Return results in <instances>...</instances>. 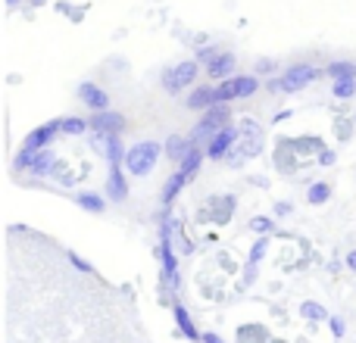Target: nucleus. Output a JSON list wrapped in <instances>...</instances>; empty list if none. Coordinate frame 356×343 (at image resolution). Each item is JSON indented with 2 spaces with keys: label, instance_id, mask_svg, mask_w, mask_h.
<instances>
[{
  "label": "nucleus",
  "instance_id": "412c9836",
  "mask_svg": "<svg viewBox=\"0 0 356 343\" xmlns=\"http://www.w3.org/2000/svg\"><path fill=\"white\" fill-rule=\"evenodd\" d=\"M338 137H341V141H350V137H353V122H350V119H341V122H338Z\"/></svg>",
  "mask_w": 356,
  "mask_h": 343
},
{
  "label": "nucleus",
  "instance_id": "f3484780",
  "mask_svg": "<svg viewBox=\"0 0 356 343\" xmlns=\"http://www.w3.org/2000/svg\"><path fill=\"white\" fill-rule=\"evenodd\" d=\"M328 196H332V187H328L325 181H316V184H309V190H307V200L313 203V206H319V203H325Z\"/></svg>",
  "mask_w": 356,
  "mask_h": 343
},
{
  "label": "nucleus",
  "instance_id": "7ed1b4c3",
  "mask_svg": "<svg viewBox=\"0 0 356 343\" xmlns=\"http://www.w3.org/2000/svg\"><path fill=\"white\" fill-rule=\"evenodd\" d=\"M319 69L316 66H307V62H300V66H291V69H284L278 78H272L269 81V91H278V94H297L300 87H307V85H313L316 78H319Z\"/></svg>",
  "mask_w": 356,
  "mask_h": 343
},
{
  "label": "nucleus",
  "instance_id": "b1692460",
  "mask_svg": "<svg viewBox=\"0 0 356 343\" xmlns=\"http://www.w3.org/2000/svg\"><path fill=\"white\" fill-rule=\"evenodd\" d=\"M350 265H353V269H356V253H353V256H350Z\"/></svg>",
  "mask_w": 356,
  "mask_h": 343
},
{
  "label": "nucleus",
  "instance_id": "1a4fd4ad",
  "mask_svg": "<svg viewBox=\"0 0 356 343\" xmlns=\"http://www.w3.org/2000/svg\"><path fill=\"white\" fill-rule=\"evenodd\" d=\"M234 53H225V50H222V53H216L213 60L207 62V78H213V81H225V78H232L234 75Z\"/></svg>",
  "mask_w": 356,
  "mask_h": 343
},
{
  "label": "nucleus",
  "instance_id": "f8f14e48",
  "mask_svg": "<svg viewBox=\"0 0 356 343\" xmlns=\"http://www.w3.org/2000/svg\"><path fill=\"white\" fill-rule=\"evenodd\" d=\"M106 190H110V196H113V200H116V203L129 196V181H125L122 166H119V162H113L110 178H106Z\"/></svg>",
  "mask_w": 356,
  "mask_h": 343
},
{
  "label": "nucleus",
  "instance_id": "0eeeda50",
  "mask_svg": "<svg viewBox=\"0 0 356 343\" xmlns=\"http://www.w3.org/2000/svg\"><path fill=\"white\" fill-rule=\"evenodd\" d=\"M63 131V119H54V122H47V125H41V128H35L29 137H25V144H22V150H47L50 147V141H54L56 135Z\"/></svg>",
  "mask_w": 356,
  "mask_h": 343
},
{
  "label": "nucleus",
  "instance_id": "5701e85b",
  "mask_svg": "<svg viewBox=\"0 0 356 343\" xmlns=\"http://www.w3.org/2000/svg\"><path fill=\"white\" fill-rule=\"evenodd\" d=\"M319 162H322V166H332V162H334V153L322 147V150H319Z\"/></svg>",
  "mask_w": 356,
  "mask_h": 343
},
{
  "label": "nucleus",
  "instance_id": "39448f33",
  "mask_svg": "<svg viewBox=\"0 0 356 343\" xmlns=\"http://www.w3.org/2000/svg\"><path fill=\"white\" fill-rule=\"evenodd\" d=\"M197 78H200V62L184 60V62H178L175 69H166V72H163V87H166L169 94H178L181 87L194 85Z\"/></svg>",
  "mask_w": 356,
  "mask_h": 343
},
{
  "label": "nucleus",
  "instance_id": "4468645a",
  "mask_svg": "<svg viewBox=\"0 0 356 343\" xmlns=\"http://www.w3.org/2000/svg\"><path fill=\"white\" fill-rule=\"evenodd\" d=\"M297 156L300 153H291V147H284L282 144V150L272 153V162H275V169L282 172V175H291V172H297Z\"/></svg>",
  "mask_w": 356,
  "mask_h": 343
},
{
  "label": "nucleus",
  "instance_id": "aec40b11",
  "mask_svg": "<svg viewBox=\"0 0 356 343\" xmlns=\"http://www.w3.org/2000/svg\"><path fill=\"white\" fill-rule=\"evenodd\" d=\"M85 128H91V122L85 119H63V135H85Z\"/></svg>",
  "mask_w": 356,
  "mask_h": 343
},
{
  "label": "nucleus",
  "instance_id": "a211bd4d",
  "mask_svg": "<svg viewBox=\"0 0 356 343\" xmlns=\"http://www.w3.org/2000/svg\"><path fill=\"white\" fill-rule=\"evenodd\" d=\"M334 97L338 100H350V97H356V78H338L334 81Z\"/></svg>",
  "mask_w": 356,
  "mask_h": 343
},
{
  "label": "nucleus",
  "instance_id": "f03ea898",
  "mask_svg": "<svg viewBox=\"0 0 356 343\" xmlns=\"http://www.w3.org/2000/svg\"><path fill=\"white\" fill-rule=\"evenodd\" d=\"M228 119H232V110H228V103H216V106H209V110H203L200 112V122L194 125V135H191V141H194L197 147H200V144L207 147V144L213 141V137L228 125Z\"/></svg>",
  "mask_w": 356,
  "mask_h": 343
},
{
  "label": "nucleus",
  "instance_id": "9d476101",
  "mask_svg": "<svg viewBox=\"0 0 356 343\" xmlns=\"http://www.w3.org/2000/svg\"><path fill=\"white\" fill-rule=\"evenodd\" d=\"M91 128L97 131V135H119V131H125V116L110 112V110H100L97 116L91 119Z\"/></svg>",
  "mask_w": 356,
  "mask_h": 343
},
{
  "label": "nucleus",
  "instance_id": "f257e3e1",
  "mask_svg": "<svg viewBox=\"0 0 356 343\" xmlns=\"http://www.w3.org/2000/svg\"><path fill=\"white\" fill-rule=\"evenodd\" d=\"M163 153H166V150H163V144H156V141L135 144V147L125 153V172H129V175H135V178L150 175V172L156 169V162H160Z\"/></svg>",
  "mask_w": 356,
  "mask_h": 343
},
{
  "label": "nucleus",
  "instance_id": "2eb2a0df",
  "mask_svg": "<svg viewBox=\"0 0 356 343\" xmlns=\"http://www.w3.org/2000/svg\"><path fill=\"white\" fill-rule=\"evenodd\" d=\"M232 212H234V196L232 194H228V196H216V200H213V219L222 225V221L232 219Z\"/></svg>",
  "mask_w": 356,
  "mask_h": 343
},
{
  "label": "nucleus",
  "instance_id": "a878e982",
  "mask_svg": "<svg viewBox=\"0 0 356 343\" xmlns=\"http://www.w3.org/2000/svg\"><path fill=\"white\" fill-rule=\"evenodd\" d=\"M31 3H44V0H31Z\"/></svg>",
  "mask_w": 356,
  "mask_h": 343
},
{
  "label": "nucleus",
  "instance_id": "393cba45",
  "mask_svg": "<svg viewBox=\"0 0 356 343\" xmlns=\"http://www.w3.org/2000/svg\"><path fill=\"white\" fill-rule=\"evenodd\" d=\"M6 3H10V6H16V3H19V0H6Z\"/></svg>",
  "mask_w": 356,
  "mask_h": 343
},
{
  "label": "nucleus",
  "instance_id": "20e7f679",
  "mask_svg": "<svg viewBox=\"0 0 356 343\" xmlns=\"http://www.w3.org/2000/svg\"><path fill=\"white\" fill-rule=\"evenodd\" d=\"M259 91V78L257 75H232L225 81H216V100L219 103H234L241 97H250Z\"/></svg>",
  "mask_w": 356,
  "mask_h": 343
},
{
  "label": "nucleus",
  "instance_id": "ddd939ff",
  "mask_svg": "<svg viewBox=\"0 0 356 343\" xmlns=\"http://www.w3.org/2000/svg\"><path fill=\"white\" fill-rule=\"evenodd\" d=\"M191 147H197V144L191 141V137H184V135H172L166 144H163V150H166L169 160H178V162L191 153Z\"/></svg>",
  "mask_w": 356,
  "mask_h": 343
},
{
  "label": "nucleus",
  "instance_id": "dca6fc26",
  "mask_svg": "<svg viewBox=\"0 0 356 343\" xmlns=\"http://www.w3.org/2000/svg\"><path fill=\"white\" fill-rule=\"evenodd\" d=\"M325 75L328 78H356V66L353 62H347V60H338V62H328L325 66Z\"/></svg>",
  "mask_w": 356,
  "mask_h": 343
},
{
  "label": "nucleus",
  "instance_id": "4be33fe9",
  "mask_svg": "<svg viewBox=\"0 0 356 343\" xmlns=\"http://www.w3.org/2000/svg\"><path fill=\"white\" fill-rule=\"evenodd\" d=\"M269 72H275V62H272V60H259L257 62V75H269Z\"/></svg>",
  "mask_w": 356,
  "mask_h": 343
},
{
  "label": "nucleus",
  "instance_id": "6ab92c4d",
  "mask_svg": "<svg viewBox=\"0 0 356 343\" xmlns=\"http://www.w3.org/2000/svg\"><path fill=\"white\" fill-rule=\"evenodd\" d=\"M75 203H79L81 209H88V212H104V200H100L97 194H79Z\"/></svg>",
  "mask_w": 356,
  "mask_h": 343
},
{
  "label": "nucleus",
  "instance_id": "9b49d317",
  "mask_svg": "<svg viewBox=\"0 0 356 343\" xmlns=\"http://www.w3.org/2000/svg\"><path fill=\"white\" fill-rule=\"evenodd\" d=\"M219 100H216V85H197L194 91L188 94V110H209V106H216Z\"/></svg>",
  "mask_w": 356,
  "mask_h": 343
},
{
  "label": "nucleus",
  "instance_id": "423d86ee",
  "mask_svg": "<svg viewBox=\"0 0 356 343\" xmlns=\"http://www.w3.org/2000/svg\"><path fill=\"white\" fill-rule=\"evenodd\" d=\"M238 141H241V128L225 125V128H222L219 135L207 144V160H225V156L234 150V144H238Z\"/></svg>",
  "mask_w": 356,
  "mask_h": 343
},
{
  "label": "nucleus",
  "instance_id": "6e6552de",
  "mask_svg": "<svg viewBox=\"0 0 356 343\" xmlns=\"http://www.w3.org/2000/svg\"><path fill=\"white\" fill-rule=\"evenodd\" d=\"M75 94H79V100L88 106V110L100 112L110 106V97H106V91L100 85H94V81H81L79 87H75Z\"/></svg>",
  "mask_w": 356,
  "mask_h": 343
}]
</instances>
